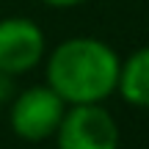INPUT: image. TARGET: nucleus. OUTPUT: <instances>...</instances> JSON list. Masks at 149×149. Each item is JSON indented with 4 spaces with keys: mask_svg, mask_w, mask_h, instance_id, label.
I'll list each match as a JSON object with an SVG mask.
<instances>
[{
    "mask_svg": "<svg viewBox=\"0 0 149 149\" xmlns=\"http://www.w3.org/2000/svg\"><path fill=\"white\" fill-rule=\"evenodd\" d=\"M116 50L94 36H72L47 55V86L66 105L105 102L119 80Z\"/></svg>",
    "mask_w": 149,
    "mask_h": 149,
    "instance_id": "f257e3e1",
    "label": "nucleus"
},
{
    "mask_svg": "<svg viewBox=\"0 0 149 149\" xmlns=\"http://www.w3.org/2000/svg\"><path fill=\"white\" fill-rule=\"evenodd\" d=\"M44 6H50V8H74V6L86 3V0H42Z\"/></svg>",
    "mask_w": 149,
    "mask_h": 149,
    "instance_id": "423d86ee",
    "label": "nucleus"
},
{
    "mask_svg": "<svg viewBox=\"0 0 149 149\" xmlns=\"http://www.w3.org/2000/svg\"><path fill=\"white\" fill-rule=\"evenodd\" d=\"M3 94H6V86H3V74H0V108H3Z\"/></svg>",
    "mask_w": 149,
    "mask_h": 149,
    "instance_id": "0eeeda50",
    "label": "nucleus"
},
{
    "mask_svg": "<svg viewBox=\"0 0 149 149\" xmlns=\"http://www.w3.org/2000/svg\"><path fill=\"white\" fill-rule=\"evenodd\" d=\"M64 111H66V102L47 83L31 86L14 100L8 124H11L17 138L28 141V144H39V141L55 135Z\"/></svg>",
    "mask_w": 149,
    "mask_h": 149,
    "instance_id": "7ed1b4c3",
    "label": "nucleus"
},
{
    "mask_svg": "<svg viewBox=\"0 0 149 149\" xmlns=\"http://www.w3.org/2000/svg\"><path fill=\"white\" fill-rule=\"evenodd\" d=\"M116 91L133 108H149V47L135 50L119 66Z\"/></svg>",
    "mask_w": 149,
    "mask_h": 149,
    "instance_id": "39448f33",
    "label": "nucleus"
},
{
    "mask_svg": "<svg viewBox=\"0 0 149 149\" xmlns=\"http://www.w3.org/2000/svg\"><path fill=\"white\" fill-rule=\"evenodd\" d=\"M53 138L58 149H119V124L102 102L66 105Z\"/></svg>",
    "mask_w": 149,
    "mask_h": 149,
    "instance_id": "f03ea898",
    "label": "nucleus"
},
{
    "mask_svg": "<svg viewBox=\"0 0 149 149\" xmlns=\"http://www.w3.org/2000/svg\"><path fill=\"white\" fill-rule=\"evenodd\" d=\"M47 39L44 31L28 17L0 19V74H25L44 61Z\"/></svg>",
    "mask_w": 149,
    "mask_h": 149,
    "instance_id": "20e7f679",
    "label": "nucleus"
}]
</instances>
